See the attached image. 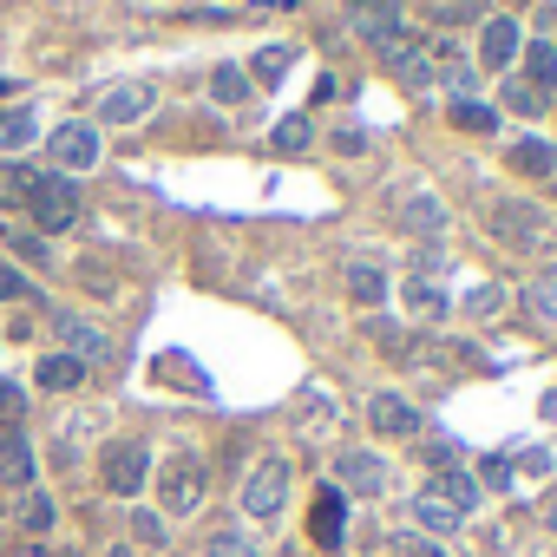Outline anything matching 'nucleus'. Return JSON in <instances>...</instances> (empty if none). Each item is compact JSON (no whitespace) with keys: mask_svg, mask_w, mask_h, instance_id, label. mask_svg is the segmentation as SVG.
<instances>
[{"mask_svg":"<svg viewBox=\"0 0 557 557\" xmlns=\"http://www.w3.org/2000/svg\"><path fill=\"white\" fill-rule=\"evenodd\" d=\"M368 426L381 433V440H420V407L413 400H400V394H368Z\"/></svg>","mask_w":557,"mask_h":557,"instance_id":"nucleus-10","label":"nucleus"},{"mask_svg":"<svg viewBox=\"0 0 557 557\" xmlns=\"http://www.w3.org/2000/svg\"><path fill=\"white\" fill-rule=\"evenodd\" d=\"M8 92H14V79H0V99H8Z\"/></svg>","mask_w":557,"mask_h":557,"instance_id":"nucleus-45","label":"nucleus"},{"mask_svg":"<svg viewBox=\"0 0 557 557\" xmlns=\"http://www.w3.org/2000/svg\"><path fill=\"white\" fill-rule=\"evenodd\" d=\"M47 158H53L60 177H86V171L106 158V132H99L92 119H66V125L47 132Z\"/></svg>","mask_w":557,"mask_h":557,"instance_id":"nucleus-2","label":"nucleus"},{"mask_svg":"<svg viewBox=\"0 0 557 557\" xmlns=\"http://www.w3.org/2000/svg\"><path fill=\"white\" fill-rule=\"evenodd\" d=\"M498 106H505V112H518V119H537V112H550V99H544V92H531L518 73H505V86H498Z\"/></svg>","mask_w":557,"mask_h":557,"instance_id":"nucleus-24","label":"nucleus"},{"mask_svg":"<svg viewBox=\"0 0 557 557\" xmlns=\"http://www.w3.org/2000/svg\"><path fill=\"white\" fill-rule=\"evenodd\" d=\"M518 472H531V479H537V472H550V453H544V446H531V453H518Z\"/></svg>","mask_w":557,"mask_h":557,"instance_id":"nucleus-40","label":"nucleus"},{"mask_svg":"<svg viewBox=\"0 0 557 557\" xmlns=\"http://www.w3.org/2000/svg\"><path fill=\"white\" fill-rule=\"evenodd\" d=\"M132 537L138 544H164V518L158 511H132Z\"/></svg>","mask_w":557,"mask_h":557,"instance_id":"nucleus-38","label":"nucleus"},{"mask_svg":"<svg viewBox=\"0 0 557 557\" xmlns=\"http://www.w3.org/2000/svg\"><path fill=\"white\" fill-rule=\"evenodd\" d=\"M505 158H511V171H524V177H550V171H557V151H550L544 138H518Z\"/></svg>","mask_w":557,"mask_h":557,"instance_id":"nucleus-21","label":"nucleus"},{"mask_svg":"<svg viewBox=\"0 0 557 557\" xmlns=\"http://www.w3.org/2000/svg\"><path fill=\"white\" fill-rule=\"evenodd\" d=\"M492 230L511 243V249H537L550 230H544V216L531 210V203H492Z\"/></svg>","mask_w":557,"mask_h":557,"instance_id":"nucleus-13","label":"nucleus"},{"mask_svg":"<svg viewBox=\"0 0 557 557\" xmlns=\"http://www.w3.org/2000/svg\"><path fill=\"white\" fill-rule=\"evenodd\" d=\"M53 329H60V355H73L86 374L112 361V335H106L92 315H53Z\"/></svg>","mask_w":557,"mask_h":557,"instance_id":"nucleus-7","label":"nucleus"},{"mask_svg":"<svg viewBox=\"0 0 557 557\" xmlns=\"http://www.w3.org/2000/svg\"><path fill=\"white\" fill-rule=\"evenodd\" d=\"M335 492L381 498V492H387V459H381V453H368V446H348V453H335Z\"/></svg>","mask_w":557,"mask_h":557,"instance_id":"nucleus-8","label":"nucleus"},{"mask_svg":"<svg viewBox=\"0 0 557 557\" xmlns=\"http://www.w3.org/2000/svg\"><path fill=\"white\" fill-rule=\"evenodd\" d=\"M99 485H106L112 498H138V492L151 485V453H145V440H112V446L99 453Z\"/></svg>","mask_w":557,"mask_h":557,"instance_id":"nucleus-3","label":"nucleus"},{"mask_svg":"<svg viewBox=\"0 0 557 557\" xmlns=\"http://www.w3.org/2000/svg\"><path fill=\"white\" fill-rule=\"evenodd\" d=\"M400 302H407L413 322H446V309H453V296H446L440 275H407V283H400Z\"/></svg>","mask_w":557,"mask_h":557,"instance_id":"nucleus-14","label":"nucleus"},{"mask_svg":"<svg viewBox=\"0 0 557 557\" xmlns=\"http://www.w3.org/2000/svg\"><path fill=\"white\" fill-rule=\"evenodd\" d=\"M400 230H413V236H446L440 197H433V190H407V197H400Z\"/></svg>","mask_w":557,"mask_h":557,"instance_id":"nucleus-16","label":"nucleus"},{"mask_svg":"<svg viewBox=\"0 0 557 557\" xmlns=\"http://www.w3.org/2000/svg\"><path fill=\"white\" fill-rule=\"evenodd\" d=\"M27 230H40V236H60V230H73L79 223V184L73 177H60V171H40L34 177V190H27Z\"/></svg>","mask_w":557,"mask_h":557,"instance_id":"nucleus-1","label":"nucleus"},{"mask_svg":"<svg viewBox=\"0 0 557 557\" xmlns=\"http://www.w3.org/2000/svg\"><path fill=\"white\" fill-rule=\"evenodd\" d=\"M466 309H472V315H479V322H492V315H498V309H505V289H498V283H479V289H472V296H466Z\"/></svg>","mask_w":557,"mask_h":557,"instance_id":"nucleus-37","label":"nucleus"},{"mask_svg":"<svg viewBox=\"0 0 557 557\" xmlns=\"http://www.w3.org/2000/svg\"><path fill=\"white\" fill-rule=\"evenodd\" d=\"M0 413H27V394H21L8 374H0Z\"/></svg>","mask_w":557,"mask_h":557,"instance_id":"nucleus-39","label":"nucleus"},{"mask_svg":"<svg viewBox=\"0 0 557 557\" xmlns=\"http://www.w3.org/2000/svg\"><path fill=\"white\" fill-rule=\"evenodd\" d=\"M8 249H14L21 262H34V269H60V256H53V243H47L40 230H27V223H14V230H8Z\"/></svg>","mask_w":557,"mask_h":557,"instance_id":"nucleus-22","label":"nucleus"},{"mask_svg":"<svg viewBox=\"0 0 557 557\" xmlns=\"http://www.w3.org/2000/svg\"><path fill=\"white\" fill-rule=\"evenodd\" d=\"M296 66V47H256V60H249V86H275Z\"/></svg>","mask_w":557,"mask_h":557,"instance_id":"nucleus-27","label":"nucleus"},{"mask_svg":"<svg viewBox=\"0 0 557 557\" xmlns=\"http://www.w3.org/2000/svg\"><path fill=\"white\" fill-rule=\"evenodd\" d=\"M0 479L21 485V492H34V479H40V453H34V440H27V426H8V433H0Z\"/></svg>","mask_w":557,"mask_h":557,"instance_id":"nucleus-11","label":"nucleus"},{"mask_svg":"<svg viewBox=\"0 0 557 557\" xmlns=\"http://www.w3.org/2000/svg\"><path fill=\"white\" fill-rule=\"evenodd\" d=\"M203 492H210V472H203L197 453H177V459L158 472V505H164V518H190V511L203 505Z\"/></svg>","mask_w":557,"mask_h":557,"instance_id":"nucleus-4","label":"nucleus"},{"mask_svg":"<svg viewBox=\"0 0 557 557\" xmlns=\"http://www.w3.org/2000/svg\"><path fill=\"white\" fill-rule=\"evenodd\" d=\"M283 505H289V459H262L243 479V518L269 524V518H283Z\"/></svg>","mask_w":557,"mask_h":557,"instance_id":"nucleus-5","label":"nucleus"},{"mask_svg":"<svg viewBox=\"0 0 557 557\" xmlns=\"http://www.w3.org/2000/svg\"><path fill=\"white\" fill-rule=\"evenodd\" d=\"M433 492H440V498H446L453 511H472V505L485 498V485H479V479H472L466 466H453V472H433Z\"/></svg>","mask_w":557,"mask_h":557,"instance_id":"nucleus-19","label":"nucleus"},{"mask_svg":"<svg viewBox=\"0 0 557 557\" xmlns=\"http://www.w3.org/2000/svg\"><path fill=\"white\" fill-rule=\"evenodd\" d=\"M531 92H544V99H557V47L550 40H531L524 47V73H518Z\"/></svg>","mask_w":557,"mask_h":557,"instance_id":"nucleus-17","label":"nucleus"},{"mask_svg":"<svg viewBox=\"0 0 557 557\" xmlns=\"http://www.w3.org/2000/svg\"><path fill=\"white\" fill-rule=\"evenodd\" d=\"M348 296H355V302H368V309H374V302H381V296H387V275H381V269H374V262H348Z\"/></svg>","mask_w":557,"mask_h":557,"instance_id":"nucleus-29","label":"nucleus"},{"mask_svg":"<svg viewBox=\"0 0 557 557\" xmlns=\"http://www.w3.org/2000/svg\"><path fill=\"white\" fill-rule=\"evenodd\" d=\"M387 557H453L440 537H420V531H400L394 544H387Z\"/></svg>","mask_w":557,"mask_h":557,"instance_id":"nucleus-33","label":"nucleus"},{"mask_svg":"<svg viewBox=\"0 0 557 557\" xmlns=\"http://www.w3.org/2000/svg\"><path fill=\"white\" fill-rule=\"evenodd\" d=\"M106 557H132V544H112V550H106Z\"/></svg>","mask_w":557,"mask_h":557,"instance_id":"nucleus-43","label":"nucleus"},{"mask_svg":"<svg viewBox=\"0 0 557 557\" xmlns=\"http://www.w3.org/2000/svg\"><path fill=\"white\" fill-rule=\"evenodd\" d=\"M413 524H420V537H446V531L466 524V511H453L433 485H420V492H413Z\"/></svg>","mask_w":557,"mask_h":557,"instance_id":"nucleus-15","label":"nucleus"},{"mask_svg":"<svg viewBox=\"0 0 557 557\" xmlns=\"http://www.w3.org/2000/svg\"><path fill=\"white\" fill-rule=\"evenodd\" d=\"M34 381H40V387H47V394H73V387H79V381H86V368H79V361H73V355H47V361H40V374H34Z\"/></svg>","mask_w":557,"mask_h":557,"instance_id":"nucleus-25","label":"nucleus"},{"mask_svg":"<svg viewBox=\"0 0 557 557\" xmlns=\"http://www.w3.org/2000/svg\"><path fill=\"white\" fill-rule=\"evenodd\" d=\"M34 164H0V210H21L27 203V190H34Z\"/></svg>","mask_w":557,"mask_h":557,"instance_id":"nucleus-28","label":"nucleus"},{"mask_svg":"<svg viewBox=\"0 0 557 557\" xmlns=\"http://www.w3.org/2000/svg\"><path fill=\"white\" fill-rule=\"evenodd\" d=\"M453 125H459V132H498V106H485V99H453Z\"/></svg>","mask_w":557,"mask_h":557,"instance_id":"nucleus-31","label":"nucleus"},{"mask_svg":"<svg viewBox=\"0 0 557 557\" xmlns=\"http://www.w3.org/2000/svg\"><path fill=\"white\" fill-rule=\"evenodd\" d=\"M420 459H426L433 472H453V466H459V440H446V433H433V440L420 446Z\"/></svg>","mask_w":557,"mask_h":557,"instance_id":"nucleus-35","label":"nucleus"},{"mask_svg":"<svg viewBox=\"0 0 557 557\" xmlns=\"http://www.w3.org/2000/svg\"><path fill=\"white\" fill-rule=\"evenodd\" d=\"M210 99L243 112V106L256 99V86H249V73H243V66H210Z\"/></svg>","mask_w":557,"mask_h":557,"instance_id":"nucleus-20","label":"nucleus"},{"mask_svg":"<svg viewBox=\"0 0 557 557\" xmlns=\"http://www.w3.org/2000/svg\"><path fill=\"white\" fill-rule=\"evenodd\" d=\"M262 8H269V14H296V8H302V0H262Z\"/></svg>","mask_w":557,"mask_h":557,"instance_id":"nucleus-42","label":"nucleus"},{"mask_svg":"<svg viewBox=\"0 0 557 557\" xmlns=\"http://www.w3.org/2000/svg\"><path fill=\"white\" fill-rule=\"evenodd\" d=\"M151 106H158V92L145 86V79H119V86H106L99 92V132H132V125H145L151 119Z\"/></svg>","mask_w":557,"mask_h":557,"instance_id":"nucleus-6","label":"nucleus"},{"mask_svg":"<svg viewBox=\"0 0 557 557\" xmlns=\"http://www.w3.org/2000/svg\"><path fill=\"white\" fill-rule=\"evenodd\" d=\"M531 309H537V315H557V262H544V269L531 275Z\"/></svg>","mask_w":557,"mask_h":557,"instance_id":"nucleus-34","label":"nucleus"},{"mask_svg":"<svg viewBox=\"0 0 557 557\" xmlns=\"http://www.w3.org/2000/svg\"><path fill=\"white\" fill-rule=\"evenodd\" d=\"M34 132H40L34 106H8V112H0V151H27V145H34Z\"/></svg>","mask_w":557,"mask_h":557,"instance_id":"nucleus-23","label":"nucleus"},{"mask_svg":"<svg viewBox=\"0 0 557 557\" xmlns=\"http://www.w3.org/2000/svg\"><path fill=\"white\" fill-rule=\"evenodd\" d=\"M203 557H262V544H256L243 524H223V531L203 537Z\"/></svg>","mask_w":557,"mask_h":557,"instance_id":"nucleus-26","label":"nucleus"},{"mask_svg":"<svg viewBox=\"0 0 557 557\" xmlns=\"http://www.w3.org/2000/svg\"><path fill=\"white\" fill-rule=\"evenodd\" d=\"M269 145H275V151H309V145H315V125L296 112V119H283V125L269 132Z\"/></svg>","mask_w":557,"mask_h":557,"instance_id":"nucleus-32","label":"nucleus"},{"mask_svg":"<svg viewBox=\"0 0 557 557\" xmlns=\"http://www.w3.org/2000/svg\"><path fill=\"white\" fill-rule=\"evenodd\" d=\"M0 302H40V289L27 283L21 269H8V262H0Z\"/></svg>","mask_w":557,"mask_h":557,"instance_id":"nucleus-36","label":"nucleus"},{"mask_svg":"<svg viewBox=\"0 0 557 557\" xmlns=\"http://www.w3.org/2000/svg\"><path fill=\"white\" fill-rule=\"evenodd\" d=\"M387 73H394V79H400L407 92H433V86H440V73H433V60H426L420 47H407V53H394V60H387Z\"/></svg>","mask_w":557,"mask_h":557,"instance_id":"nucleus-18","label":"nucleus"},{"mask_svg":"<svg viewBox=\"0 0 557 557\" xmlns=\"http://www.w3.org/2000/svg\"><path fill=\"white\" fill-rule=\"evenodd\" d=\"M53 518H60V505H53L40 485H34V492H21V524H27L34 537H47V531H53Z\"/></svg>","mask_w":557,"mask_h":557,"instance_id":"nucleus-30","label":"nucleus"},{"mask_svg":"<svg viewBox=\"0 0 557 557\" xmlns=\"http://www.w3.org/2000/svg\"><path fill=\"white\" fill-rule=\"evenodd\" d=\"M524 53V27L511 14H485L479 21V66L485 73H511V60Z\"/></svg>","mask_w":557,"mask_h":557,"instance_id":"nucleus-9","label":"nucleus"},{"mask_svg":"<svg viewBox=\"0 0 557 557\" xmlns=\"http://www.w3.org/2000/svg\"><path fill=\"white\" fill-rule=\"evenodd\" d=\"M309 537H315L322 550H342V537H348V498H342L335 485L315 492V505H309Z\"/></svg>","mask_w":557,"mask_h":557,"instance_id":"nucleus-12","label":"nucleus"},{"mask_svg":"<svg viewBox=\"0 0 557 557\" xmlns=\"http://www.w3.org/2000/svg\"><path fill=\"white\" fill-rule=\"evenodd\" d=\"M479 472H485V479H479V485H511V459H485V466H479Z\"/></svg>","mask_w":557,"mask_h":557,"instance_id":"nucleus-41","label":"nucleus"},{"mask_svg":"<svg viewBox=\"0 0 557 557\" xmlns=\"http://www.w3.org/2000/svg\"><path fill=\"white\" fill-rule=\"evenodd\" d=\"M544 518H550V531H557V498H550V505H544Z\"/></svg>","mask_w":557,"mask_h":557,"instance_id":"nucleus-44","label":"nucleus"}]
</instances>
